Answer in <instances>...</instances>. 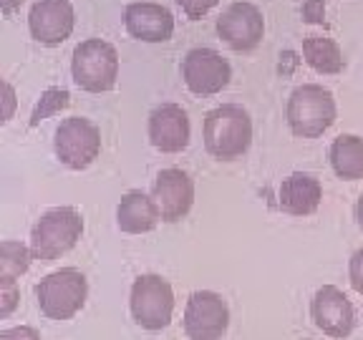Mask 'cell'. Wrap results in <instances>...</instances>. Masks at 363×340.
I'll return each mask as SVG.
<instances>
[{
	"mask_svg": "<svg viewBox=\"0 0 363 340\" xmlns=\"http://www.w3.org/2000/svg\"><path fill=\"white\" fill-rule=\"evenodd\" d=\"M18 106L16 89L11 86V81H0V124H8L13 119Z\"/></svg>",
	"mask_w": 363,
	"mask_h": 340,
	"instance_id": "cell-22",
	"label": "cell"
},
{
	"mask_svg": "<svg viewBox=\"0 0 363 340\" xmlns=\"http://www.w3.org/2000/svg\"><path fill=\"white\" fill-rule=\"evenodd\" d=\"M76 26V11L71 0H35L28 13L30 38L40 45L56 48L71 38Z\"/></svg>",
	"mask_w": 363,
	"mask_h": 340,
	"instance_id": "cell-12",
	"label": "cell"
},
{
	"mask_svg": "<svg viewBox=\"0 0 363 340\" xmlns=\"http://www.w3.org/2000/svg\"><path fill=\"white\" fill-rule=\"evenodd\" d=\"M162 220L159 204L142 189H129L116 204V227L124 234H147Z\"/></svg>",
	"mask_w": 363,
	"mask_h": 340,
	"instance_id": "cell-17",
	"label": "cell"
},
{
	"mask_svg": "<svg viewBox=\"0 0 363 340\" xmlns=\"http://www.w3.org/2000/svg\"><path fill=\"white\" fill-rule=\"evenodd\" d=\"M182 79L194 96H215L233 81V66L215 48H192L182 61Z\"/></svg>",
	"mask_w": 363,
	"mask_h": 340,
	"instance_id": "cell-9",
	"label": "cell"
},
{
	"mask_svg": "<svg viewBox=\"0 0 363 340\" xmlns=\"http://www.w3.org/2000/svg\"><path fill=\"white\" fill-rule=\"evenodd\" d=\"M311 317L315 328L333 340H346L356 328V307L335 285H323L313 295Z\"/></svg>",
	"mask_w": 363,
	"mask_h": 340,
	"instance_id": "cell-11",
	"label": "cell"
},
{
	"mask_svg": "<svg viewBox=\"0 0 363 340\" xmlns=\"http://www.w3.org/2000/svg\"><path fill=\"white\" fill-rule=\"evenodd\" d=\"M220 0H177V6L182 8V13L189 18V21H199L204 18L212 8L217 6Z\"/></svg>",
	"mask_w": 363,
	"mask_h": 340,
	"instance_id": "cell-24",
	"label": "cell"
},
{
	"mask_svg": "<svg viewBox=\"0 0 363 340\" xmlns=\"http://www.w3.org/2000/svg\"><path fill=\"white\" fill-rule=\"evenodd\" d=\"M303 23L308 26H323L325 23V0H306L301 8Z\"/></svg>",
	"mask_w": 363,
	"mask_h": 340,
	"instance_id": "cell-25",
	"label": "cell"
},
{
	"mask_svg": "<svg viewBox=\"0 0 363 340\" xmlns=\"http://www.w3.org/2000/svg\"><path fill=\"white\" fill-rule=\"evenodd\" d=\"M18 8H21V0H0V11H3V16L6 18H11Z\"/></svg>",
	"mask_w": 363,
	"mask_h": 340,
	"instance_id": "cell-28",
	"label": "cell"
},
{
	"mask_svg": "<svg viewBox=\"0 0 363 340\" xmlns=\"http://www.w3.org/2000/svg\"><path fill=\"white\" fill-rule=\"evenodd\" d=\"M33 249L30 244L16 242V239H3L0 242V280H13L16 283L21 275L30 270L33 262Z\"/></svg>",
	"mask_w": 363,
	"mask_h": 340,
	"instance_id": "cell-20",
	"label": "cell"
},
{
	"mask_svg": "<svg viewBox=\"0 0 363 340\" xmlns=\"http://www.w3.org/2000/svg\"><path fill=\"white\" fill-rule=\"evenodd\" d=\"M18 300H21V293H18L16 283L13 280H0V317H8L16 310Z\"/></svg>",
	"mask_w": 363,
	"mask_h": 340,
	"instance_id": "cell-23",
	"label": "cell"
},
{
	"mask_svg": "<svg viewBox=\"0 0 363 340\" xmlns=\"http://www.w3.org/2000/svg\"><path fill=\"white\" fill-rule=\"evenodd\" d=\"M323 202V187L320 179L311 171H293L278 187L280 210L290 217H311Z\"/></svg>",
	"mask_w": 363,
	"mask_h": 340,
	"instance_id": "cell-16",
	"label": "cell"
},
{
	"mask_svg": "<svg viewBox=\"0 0 363 340\" xmlns=\"http://www.w3.org/2000/svg\"><path fill=\"white\" fill-rule=\"evenodd\" d=\"M53 154L66 169H89L101 154V131L86 116H68L53 134Z\"/></svg>",
	"mask_w": 363,
	"mask_h": 340,
	"instance_id": "cell-7",
	"label": "cell"
},
{
	"mask_svg": "<svg viewBox=\"0 0 363 340\" xmlns=\"http://www.w3.org/2000/svg\"><path fill=\"white\" fill-rule=\"evenodd\" d=\"M328 162L335 176L343 181L363 179V139L356 134H340L328 149Z\"/></svg>",
	"mask_w": 363,
	"mask_h": 340,
	"instance_id": "cell-18",
	"label": "cell"
},
{
	"mask_svg": "<svg viewBox=\"0 0 363 340\" xmlns=\"http://www.w3.org/2000/svg\"><path fill=\"white\" fill-rule=\"evenodd\" d=\"M217 35L230 45L235 53H250L265 38V18L255 3L238 0L227 6L217 18Z\"/></svg>",
	"mask_w": 363,
	"mask_h": 340,
	"instance_id": "cell-10",
	"label": "cell"
},
{
	"mask_svg": "<svg viewBox=\"0 0 363 340\" xmlns=\"http://www.w3.org/2000/svg\"><path fill=\"white\" fill-rule=\"evenodd\" d=\"M68 103H71V94H68L66 89H58V86H53V89H45L43 94L38 96V101H35L33 111H30L28 126H30V129H35L40 121L51 119V116L61 113L63 108H68Z\"/></svg>",
	"mask_w": 363,
	"mask_h": 340,
	"instance_id": "cell-21",
	"label": "cell"
},
{
	"mask_svg": "<svg viewBox=\"0 0 363 340\" xmlns=\"http://www.w3.org/2000/svg\"><path fill=\"white\" fill-rule=\"evenodd\" d=\"M152 197L159 204L162 222H179L194 204V179L184 169H162L152 184Z\"/></svg>",
	"mask_w": 363,
	"mask_h": 340,
	"instance_id": "cell-14",
	"label": "cell"
},
{
	"mask_svg": "<svg viewBox=\"0 0 363 340\" xmlns=\"http://www.w3.org/2000/svg\"><path fill=\"white\" fill-rule=\"evenodd\" d=\"M202 142L207 154L220 162H235L252 144V119L240 103H222L207 111L202 121Z\"/></svg>",
	"mask_w": 363,
	"mask_h": 340,
	"instance_id": "cell-1",
	"label": "cell"
},
{
	"mask_svg": "<svg viewBox=\"0 0 363 340\" xmlns=\"http://www.w3.org/2000/svg\"><path fill=\"white\" fill-rule=\"evenodd\" d=\"M0 340H40V335L30 325H18V328L0 330Z\"/></svg>",
	"mask_w": 363,
	"mask_h": 340,
	"instance_id": "cell-27",
	"label": "cell"
},
{
	"mask_svg": "<svg viewBox=\"0 0 363 340\" xmlns=\"http://www.w3.org/2000/svg\"><path fill=\"white\" fill-rule=\"evenodd\" d=\"M149 144L162 154H179L189 147L192 124L179 103H159L147 121Z\"/></svg>",
	"mask_w": 363,
	"mask_h": 340,
	"instance_id": "cell-13",
	"label": "cell"
},
{
	"mask_svg": "<svg viewBox=\"0 0 363 340\" xmlns=\"http://www.w3.org/2000/svg\"><path fill=\"white\" fill-rule=\"evenodd\" d=\"M129 310L134 323L144 330H164L174 315V290L162 275H139L131 285Z\"/></svg>",
	"mask_w": 363,
	"mask_h": 340,
	"instance_id": "cell-6",
	"label": "cell"
},
{
	"mask_svg": "<svg viewBox=\"0 0 363 340\" xmlns=\"http://www.w3.org/2000/svg\"><path fill=\"white\" fill-rule=\"evenodd\" d=\"M71 76L81 91L106 94L119 79V51L104 38L81 40L71 56Z\"/></svg>",
	"mask_w": 363,
	"mask_h": 340,
	"instance_id": "cell-5",
	"label": "cell"
},
{
	"mask_svg": "<svg viewBox=\"0 0 363 340\" xmlns=\"http://www.w3.org/2000/svg\"><path fill=\"white\" fill-rule=\"evenodd\" d=\"M353 215H356V225L363 230V192L358 194V199H356V210H353Z\"/></svg>",
	"mask_w": 363,
	"mask_h": 340,
	"instance_id": "cell-29",
	"label": "cell"
},
{
	"mask_svg": "<svg viewBox=\"0 0 363 340\" xmlns=\"http://www.w3.org/2000/svg\"><path fill=\"white\" fill-rule=\"evenodd\" d=\"M182 325L189 340H222L230 328L227 300L212 290H197L189 295Z\"/></svg>",
	"mask_w": 363,
	"mask_h": 340,
	"instance_id": "cell-8",
	"label": "cell"
},
{
	"mask_svg": "<svg viewBox=\"0 0 363 340\" xmlns=\"http://www.w3.org/2000/svg\"><path fill=\"white\" fill-rule=\"evenodd\" d=\"M335 96L320 84H303L293 89L285 106V119L298 139H318L335 124Z\"/></svg>",
	"mask_w": 363,
	"mask_h": 340,
	"instance_id": "cell-3",
	"label": "cell"
},
{
	"mask_svg": "<svg viewBox=\"0 0 363 340\" xmlns=\"http://www.w3.org/2000/svg\"><path fill=\"white\" fill-rule=\"evenodd\" d=\"M124 28L134 40L142 43H164L174 33V16L162 3H129L124 8Z\"/></svg>",
	"mask_w": 363,
	"mask_h": 340,
	"instance_id": "cell-15",
	"label": "cell"
},
{
	"mask_svg": "<svg viewBox=\"0 0 363 340\" xmlns=\"http://www.w3.org/2000/svg\"><path fill=\"white\" fill-rule=\"evenodd\" d=\"M348 280H351L353 290L363 298V247L356 249L348 260Z\"/></svg>",
	"mask_w": 363,
	"mask_h": 340,
	"instance_id": "cell-26",
	"label": "cell"
},
{
	"mask_svg": "<svg viewBox=\"0 0 363 340\" xmlns=\"http://www.w3.org/2000/svg\"><path fill=\"white\" fill-rule=\"evenodd\" d=\"M35 300L48 320H71L86 307L89 280L76 267H61L35 285Z\"/></svg>",
	"mask_w": 363,
	"mask_h": 340,
	"instance_id": "cell-4",
	"label": "cell"
},
{
	"mask_svg": "<svg viewBox=\"0 0 363 340\" xmlns=\"http://www.w3.org/2000/svg\"><path fill=\"white\" fill-rule=\"evenodd\" d=\"M303 61L320 76H335L346 68L340 45L328 35H306L303 38Z\"/></svg>",
	"mask_w": 363,
	"mask_h": 340,
	"instance_id": "cell-19",
	"label": "cell"
},
{
	"mask_svg": "<svg viewBox=\"0 0 363 340\" xmlns=\"http://www.w3.org/2000/svg\"><path fill=\"white\" fill-rule=\"evenodd\" d=\"M84 217L76 207H51L30 227V249L38 262H56L79 244Z\"/></svg>",
	"mask_w": 363,
	"mask_h": 340,
	"instance_id": "cell-2",
	"label": "cell"
}]
</instances>
